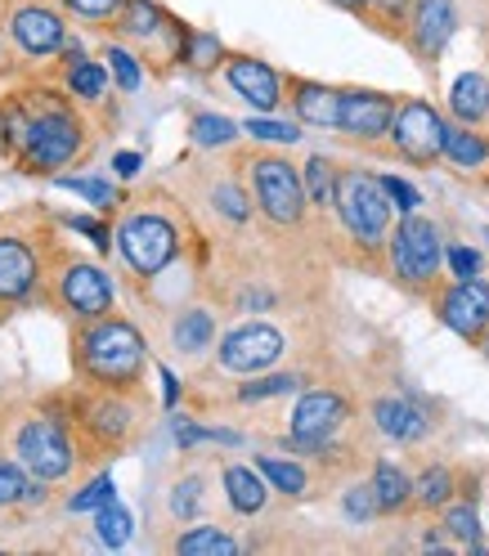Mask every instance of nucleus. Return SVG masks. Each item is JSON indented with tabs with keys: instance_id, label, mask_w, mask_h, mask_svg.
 <instances>
[{
	"instance_id": "f257e3e1",
	"label": "nucleus",
	"mask_w": 489,
	"mask_h": 556,
	"mask_svg": "<svg viewBox=\"0 0 489 556\" xmlns=\"http://www.w3.org/2000/svg\"><path fill=\"white\" fill-rule=\"evenodd\" d=\"M391 206L396 202L381 189V176H368V170H355V166L337 176V216L364 248L377 252L391 238Z\"/></svg>"
},
{
	"instance_id": "f03ea898",
	"label": "nucleus",
	"mask_w": 489,
	"mask_h": 556,
	"mask_svg": "<svg viewBox=\"0 0 489 556\" xmlns=\"http://www.w3.org/2000/svg\"><path fill=\"white\" fill-rule=\"evenodd\" d=\"M77 345H82V368L95 381H109V387L135 381L139 368H145V341L122 319H99L77 337Z\"/></svg>"
},
{
	"instance_id": "7ed1b4c3",
	"label": "nucleus",
	"mask_w": 489,
	"mask_h": 556,
	"mask_svg": "<svg viewBox=\"0 0 489 556\" xmlns=\"http://www.w3.org/2000/svg\"><path fill=\"white\" fill-rule=\"evenodd\" d=\"M387 252H391V269L404 278L409 288H431L436 274H440V261H444L440 229L423 216H413V212L391 229Z\"/></svg>"
},
{
	"instance_id": "20e7f679",
	"label": "nucleus",
	"mask_w": 489,
	"mask_h": 556,
	"mask_svg": "<svg viewBox=\"0 0 489 556\" xmlns=\"http://www.w3.org/2000/svg\"><path fill=\"white\" fill-rule=\"evenodd\" d=\"M248 180H252V198L256 206L274 220V225H297L305 216V180L297 176V166L284 157H252L248 162Z\"/></svg>"
},
{
	"instance_id": "39448f33",
	"label": "nucleus",
	"mask_w": 489,
	"mask_h": 556,
	"mask_svg": "<svg viewBox=\"0 0 489 556\" xmlns=\"http://www.w3.org/2000/svg\"><path fill=\"white\" fill-rule=\"evenodd\" d=\"M391 144L400 157H409L413 166H431L436 157H444V122L427 99H404L396 103L391 117Z\"/></svg>"
},
{
	"instance_id": "423d86ee",
	"label": "nucleus",
	"mask_w": 489,
	"mask_h": 556,
	"mask_svg": "<svg viewBox=\"0 0 489 556\" xmlns=\"http://www.w3.org/2000/svg\"><path fill=\"white\" fill-rule=\"evenodd\" d=\"M82 149V126L67 113H41L23 130V166L27 170H50L73 162V153Z\"/></svg>"
},
{
	"instance_id": "0eeeda50",
	"label": "nucleus",
	"mask_w": 489,
	"mask_h": 556,
	"mask_svg": "<svg viewBox=\"0 0 489 556\" xmlns=\"http://www.w3.org/2000/svg\"><path fill=\"white\" fill-rule=\"evenodd\" d=\"M436 315H440V324L449 332H459L472 345H485V332H489V283H480V278H459V283L436 296Z\"/></svg>"
},
{
	"instance_id": "6e6552de",
	"label": "nucleus",
	"mask_w": 489,
	"mask_h": 556,
	"mask_svg": "<svg viewBox=\"0 0 489 556\" xmlns=\"http://www.w3.org/2000/svg\"><path fill=\"white\" fill-rule=\"evenodd\" d=\"M117 248L135 274H158L171 265V256H176V229H171L162 216H130L117 233Z\"/></svg>"
},
{
	"instance_id": "1a4fd4ad",
	"label": "nucleus",
	"mask_w": 489,
	"mask_h": 556,
	"mask_svg": "<svg viewBox=\"0 0 489 556\" xmlns=\"http://www.w3.org/2000/svg\"><path fill=\"white\" fill-rule=\"evenodd\" d=\"M346 413H351V404H346L337 391H310L297 400L292 408V440L297 448H305V454H319V448H328V440L341 431Z\"/></svg>"
},
{
	"instance_id": "9d476101",
	"label": "nucleus",
	"mask_w": 489,
	"mask_h": 556,
	"mask_svg": "<svg viewBox=\"0 0 489 556\" xmlns=\"http://www.w3.org/2000/svg\"><path fill=\"white\" fill-rule=\"evenodd\" d=\"M284 355V337L269 324H242L221 341V368L229 372H265Z\"/></svg>"
},
{
	"instance_id": "9b49d317",
	"label": "nucleus",
	"mask_w": 489,
	"mask_h": 556,
	"mask_svg": "<svg viewBox=\"0 0 489 556\" xmlns=\"http://www.w3.org/2000/svg\"><path fill=\"white\" fill-rule=\"evenodd\" d=\"M18 458L41 480H59L73 471V448H67L63 431L54 422H46V417H37V422H27L18 431Z\"/></svg>"
},
{
	"instance_id": "f8f14e48",
	"label": "nucleus",
	"mask_w": 489,
	"mask_h": 556,
	"mask_svg": "<svg viewBox=\"0 0 489 556\" xmlns=\"http://www.w3.org/2000/svg\"><path fill=\"white\" fill-rule=\"evenodd\" d=\"M391 117H396V99L377 90H341V113H337L341 135L381 139V135H391Z\"/></svg>"
},
{
	"instance_id": "ddd939ff",
	"label": "nucleus",
	"mask_w": 489,
	"mask_h": 556,
	"mask_svg": "<svg viewBox=\"0 0 489 556\" xmlns=\"http://www.w3.org/2000/svg\"><path fill=\"white\" fill-rule=\"evenodd\" d=\"M225 81L234 86V94H242L261 113H274L278 99H284V77L274 73L269 63L252 59V54H229L225 63Z\"/></svg>"
},
{
	"instance_id": "4468645a",
	"label": "nucleus",
	"mask_w": 489,
	"mask_h": 556,
	"mask_svg": "<svg viewBox=\"0 0 489 556\" xmlns=\"http://www.w3.org/2000/svg\"><path fill=\"white\" fill-rule=\"evenodd\" d=\"M453 37V0H413L409 41L423 59H436Z\"/></svg>"
},
{
	"instance_id": "2eb2a0df",
	"label": "nucleus",
	"mask_w": 489,
	"mask_h": 556,
	"mask_svg": "<svg viewBox=\"0 0 489 556\" xmlns=\"http://www.w3.org/2000/svg\"><path fill=\"white\" fill-rule=\"evenodd\" d=\"M63 301H67V309H77V315H86V319H103V315H109V305H113L109 274L95 269V265H67V274H63Z\"/></svg>"
},
{
	"instance_id": "dca6fc26",
	"label": "nucleus",
	"mask_w": 489,
	"mask_h": 556,
	"mask_svg": "<svg viewBox=\"0 0 489 556\" xmlns=\"http://www.w3.org/2000/svg\"><path fill=\"white\" fill-rule=\"evenodd\" d=\"M14 37L27 54H54L63 46V18L54 10L27 5V10L14 14Z\"/></svg>"
},
{
	"instance_id": "f3484780",
	"label": "nucleus",
	"mask_w": 489,
	"mask_h": 556,
	"mask_svg": "<svg viewBox=\"0 0 489 556\" xmlns=\"http://www.w3.org/2000/svg\"><path fill=\"white\" fill-rule=\"evenodd\" d=\"M373 417H377V431L400 440V444H413V440H423L431 431V417L417 404H409V400H377Z\"/></svg>"
},
{
	"instance_id": "a211bd4d",
	"label": "nucleus",
	"mask_w": 489,
	"mask_h": 556,
	"mask_svg": "<svg viewBox=\"0 0 489 556\" xmlns=\"http://www.w3.org/2000/svg\"><path fill=\"white\" fill-rule=\"evenodd\" d=\"M292 86V109L305 126H324L337 130V113H341V90L319 86V81H288Z\"/></svg>"
},
{
	"instance_id": "6ab92c4d",
	"label": "nucleus",
	"mask_w": 489,
	"mask_h": 556,
	"mask_svg": "<svg viewBox=\"0 0 489 556\" xmlns=\"http://www.w3.org/2000/svg\"><path fill=\"white\" fill-rule=\"evenodd\" d=\"M37 283V261L23 242L0 238V301H23Z\"/></svg>"
},
{
	"instance_id": "aec40b11",
	"label": "nucleus",
	"mask_w": 489,
	"mask_h": 556,
	"mask_svg": "<svg viewBox=\"0 0 489 556\" xmlns=\"http://www.w3.org/2000/svg\"><path fill=\"white\" fill-rule=\"evenodd\" d=\"M449 109L463 126H476L489 117V77L480 73H463L459 81L449 86Z\"/></svg>"
},
{
	"instance_id": "412c9836",
	"label": "nucleus",
	"mask_w": 489,
	"mask_h": 556,
	"mask_svg": "<svg viewBox=\"0 0 489 556\" xmlns=\"http://www.w3.org/2000/svg\"><path fill=\"white\" fill-rule=\"evenodd\" d=\"M444 157L459 170H480L489 166V139L467 126H444Z\"/></svg>"
},
{
	"instance_id": "4be33fe9",
	"label": "nucleus",
	"mask_w": 489,
	"mask_h": 556,
	"mask_svg": "<svg viewBox=\"0 0 489 556\" xmlns=\"http://www.w3.org/2000/svg\"><path fill=\"white\" fill-rule=\"evenodd\" d=\"M225 494H229V507L242 516H256L265 507V484L252 467H225Z\"/></svg>"
},
{
	"instance_id": "5701e85b",
	"label": "nucleus",
	"mask_w": 489,
	"mask_h": 556,
	"mask_svg": "<svg viewBox=\"0 0 489 556\" xmlns=\"http://www.w3.org/2000/svg\"><path fill=\"white\" fill-rule=\"evenodd\" d=\"M373 494H377V507L381 511H400L413 498V480L396 463H377L373 467Z\"/></svg>"
},
{
	"instance_id": "b1692460",
	"label": "nucleus",
	"mask_w": 489,
	"mask_h": 556,
	"mask_svg": "<svg viewBox=\"0 0 489 556\" xmlns=\"http://www.w3.org/2000/svg\"><path fill=\"white\" fill-rule=\"evenodd\" d=\"M212 341H216V319L206 315V309H185V315L176 319V345L185 355L206 351Z\"/></svg>"
},
{
	"instance_id": "393cba45",
	"label": "nucleus",
	"mask_w": 489,
	"mask_h": 556,
	"mask_svg": "<svg viewBox=\"0 0 489 556\" xmlns=\"http://www.w3.org/2000/svg\"><path fill=\"white\" fill-rule=\"evenodd\" d=\"M453 498V471L449 467H427L423 476L413 480V503L427 507V511H444V503Z\"/></svg>"
},
{
	"instance_id": "a878e982",
	"label": "nucleus",
	"mask_w": 489,
	"mask_h": 556,
	"mask_svg": "<svg viewBox=\"0 0 489 556\" xmlns=\"http://www.w3.org/2000/svg\"><path fill=\"white\" fill-rule=\"evenodd\" d=\"M337 176L341 170L328 162V157H310L305 162V193H310V202L314 206H337Z\"/></svg>"
},
{
	"instance_id": "bb28decb",
	"label": "nucleus",
	"mask_w": 489,
	"mask_h": 556,
	"mask_svg": "<svg viewBox=\"0 0 489 556\" xmlns=\"http://www.w3.org/2000/svg\"><path fill=\"white\" fill-rule=\"evenodd\" d=\"M176 552H185V556H229V552H238V543L216 526H198V530L180 534Z\"/></svg>"
},
{
	"instance_id": "cd10ccee",
	"label": "nucleus",
	"mask_w": 489,
	"mask_h": 556,
	"mask_svg": "<svg viewBox=\"0 0 489 556\" xmlns=\"http://www.w3.org/2000/svg\"><path fill=\"white\" fill-rule=\"evenodd\" d=\"M95 530H99V543L103 547H126V539H130V511L113 498V503H103L99 511H95Z\"/></svg>"
},
{
	"instance_id": "c85d7f7f",
	"label": "nucleus",
	"mask_w": 489,
	"mask_h": 556,
	"mask_svg": "<svg viewBox=\"0 0 489 556\" xmlns=\"http://www.w3.org/2000/svg\"><path fill=\"white\" fill-rule=\"evenodd\" d=\"M256 471L274 484L278 494H292V498H297V494H305V484H310V480H305V471H301L297 463H284V458H265V454H261V458H256Z\"/></svg>"
},
{
	"instance_id": "c756f323",
	"label": "nucleus",
	"mask_w": 489,
	"mask_h": 556,
	"mask_svg": "<svg viewBox=\"0 0 489 556\" xmlns=\"http://www.w3.org/2000/svg\"><path fill=\"white\" fill-rule=\"evenodd\" d=\"M189 135H193V144L216 149V144H229V139L238 135V126H234L229 117H221V113H198V117L189 122Z\"/></svg>"
},
{
	"instance_id": "7c9ffc66",
	"label": "nucleus",
	"mask_w": 489,
	"mask_h": 556,
	"mask_svg": "<svg viewBox=\"0 0 489 556\" xmlns=\"http://www.w3.org/2000/svg\"><path fill=\"white\" fill-rule=\"evenodd\" d=\"M444 530L480 552V520H476V507L472 503H444Z\"/></svg>"
},
{
	"instance_id": "2f4dec72",
	"label": "nucleus",
	"mask_w": 489,
	"mask_h": 556,
	"mask_svg": "<svg viewBox=\"0 0 489 556\" xmlns=\"http://www.w3.org/2000/svg\"><path fill=\"white\" fill-rule=\"evenodd\" d=\"M185 59H189V67L206 73L212 63L225 59V50H221V41L212 37V31H185Z\"/></svg>"
},
{
	"instance_id": "473e14b6",
	"label": "nucleus",
	"mask_w": 489,
	"mask_h": 556,
	"mask_svg": "<svg viewBox=\"0 0 489 556\" xmlns=\"http://www.w3.org/2000/svg\"><path fill=\"white\" fill-rule=\"evenodd\" d=\"M67 86H73L82 99H99L103 86H109V77H103V67H99V63L77 59V63H67Z\"/></svg>"
},
{
	"instance_id": "72a5a7b5",
	"label": "nucleus",
	"mask_w": 489,
	"mask_h": 556,
	"mask_svg": "<svg viewBox=\"0 0 489 556\" xmlns=\"http://www.w3.org/2000/svg\"><path fill=\"white\" fill-rule=\"evenodd\" d=\"M67 193H82L86 202H95L99 212H109V206L117 202V193H113V185H103V180H90V176H63L59 180Z\"/></svg>"
},
{
	"instance_id": "f704fd0d",
	"label": "nucleus",
	"mask_w": 489,
	"mask_h": 556,
	"mask_svg": "<svg viewBox=\"0 0 489 556\" xmlns=\"http://www.w3.org/2000/svg\"><path fill=\"white\" fill-rule=\"evenodd\" d=\"M162 23V14L149 5V0H126V14H122V27L130 31V37H153Z\"/></svg>"
},
{
	"instance_id": "c9c22d12",
	"label": "nucleus",
	"mask_w": 489,
	"mask_h": 556,
	"mask_svg": "<svg viewBox=\"0 0 489 556\" xmlns=\"http://www.w3.org/2000/svg\"><path fill=\"white\" fill-rule=\"evenodd\" d=\"M301 391V377L297 372H278V377H265V381H252V387H242L238 395L242 400H274V395H292Z\"/></svg>"
},
{
	"instance_id": "e433bc0d",
	"label": "nucleus",
	"mask_w": 489,
	"mask_h": 556,
	"mask_svg": "<svg viewBox=\"0 0 489 556\" xmlns=\"http://www.w3.org/2000/svg\"><path fill=\"white\" fill-rule=\"evenodd\" d=\"M373 511H381L377 507V494H373V480L368 484H355V490H346V516H351L355 526H364Z\"/></svg>"
},
{
	"instance_id": "4c0bfd02",
	"label": "nucleus",
	"mask_w": 489,
	"mask_h": 556,
	"mask_svg": "<svg viewBox=\"0 0 489 556\" xmlns=\"http://www.w3.org/2000/svg\"><path fill=\"white\" fill-rule=\"evenodd\" d=\"M117 494H113V480L109 476H99V480H90L86 490L73 498V511H99L103 503H113Z\"/></svg>"
},
{
	"instance_id": "58836bf2",
	"label": "nucleus",
	"mask_w": 489,
	"mask_h": 556,
	"mask_svg": "<svg viewBox=\"0 0 489 556\" xmlns=\"http://www.w3.org/2000/svg\"><path fill=\"white\" fill-rule=\"evenodd\" d=\"M242 130L256 135V139H269V144H297V139H301V130H292V126H284V122H265V117H252Z\"/></svg>"
},
{
	"instance_id": "ea45409f",
	"label": "nucleus",
	"mask_w": 489,
	"mask_h": 556,
	"mask_svg": "<svg viewBox=\"0 0 489 556\" xmlns=\"http://www.w3.org/2000/svg\"><path fill=\"white\" fill-rule=\"evenodd\" d=\"M176 440L189 448V444H238V431H212V427H189L180 422L176 427Z\"/></svg>"
},
{
	"instance_id": "a19ab883",
	"label": "nucleus",
	"mask_w": 489,
	"mask_h": 556,
	"mask_svg": "<svg viewBox=\"0 0 489 556\" xmlns=\"http://www.w3.org/2000/svg\"><path fill=\"white\" fill-rule=\"evenodd\" d=\"M23 490H27V480L14 463L0 458V507H10V503H23Z\"/></svg>"
},
{
	"instance_id": "79ce46f5",
	"label": "nucleus",
	"mask_w": 489,
	"mask_h": 556,
	"mask_svg": "<svg viewBox=\"0 0 489 556\" xmlns=\"http://www.w3.org/2000/svg\"><path fill=\"white\" fill-rule=\"evenodd\" d=\"M381 189H387L391 193V202L400 206V212L409 216V212H417V202H423V193H417L413 185H404L400 176H381Z\"/></svg>"
},
{
	"instance_id": "37998d69",
	"label": "nucleus",
	"mask_w": 489,
	"mask_h": 556,
	"mask_svg": "<svg viewBox=\"0 0 489 556\" xmlns=\"http://www.w3.org/2000/svg\"><path fill=\"white\" fill-rule=\"evenodd\" d=\"M202 484L198 480H185V484H176V494H171V511H176V516H193L198 507H202Z\"/></svg>"
},
{
	"instance_id": "c03bdc74",
	"label": "nucleus",
	"mask_w": 489,
	"mask_h": 556,
	"mask_svg": "<svg viewBox=\"0 0 489 556\" xmlns=\"http://www.w3.org/2000/svg\"><path fill=\"white\" fill-rule=\"evenodd\" d=\"M109 67H113V77H117L122 90H135L139 86V67H135V59L126 50H109Z\"/></svg>"
},
{
	"instance_id": "a18cd8bd",
	"label": "nucleus",
	"mask_w": 489,
	"mask_h": 556,
	"mask_svg": "<svg viewBox=\"0 0 489 556\" xmlns=\"http://www.w3.org/2000/svg\"><path fill=\"white\" fill-rule=\"evenodd\" d=\"M216 206H221L229 220H248V198H242L234 185H221V189H216Z\"/></svg>"
},
{
	"instance_id": "49530a36",
	"label": "nucleus",
	"mask_w": 489,
	"mask_h": 556,
	"mask_svg": "<svg viewBox=\"0 0 489 556\" xmlns=\"http://www.w3.org/2000/svg\"><path fill=\"white\" fill-rule=\"evenodd\" d=\"M67 10H77L86 18H109V14L126 10V0H67Z\"/></svg>"
},
{
	"instance_id": "de8ad7c7",
	"label": "nucleus",
	"mask_w": 489,
	"mask_h": 556,
	"mask_svg": "<svg viewBox=\"0 0 489 556\" xmlns=\"http://www.w3.org/2000/svg\"><path fill=\"white\" fill-rule=\"evenodd\" d=\"M449 265L459 278H480V256L472 248H449Z\"/></svg>"
},
{
	"instance_id": "09e8293b",
	"label": "nucleus",
	"mask_w": 489,
	"mask_h": 556,
	"mask_svg": "<svg viewBox=\"0 0 489 556\" xmlns=\"http://www.w3.org/2000/svg\"><path fill=\"white\" fill-rule=\"evenodd\" d=\"M373 10H377L381 18H409L413 0H373Z\"/></svg>"
},
{
	"instance_id": "8fccbe9b",
	"label": "nucleus",
	"mask_w": 489,
	"mask_h": 556,
	"mask_svg": "<svg viewBox=\"0 0 489 556\" xmlns=\"http://www.w3.org/2000/svg\"><path fill=\"white\" fill-rule=\"evenodd\" d=\"M73 229H82V233H90L99 248H109V229L103 225H95V220H86V216H73Z\"/></svg>"
},
{
	"instance_id": "3c124183",
	"label": "nucleus",
	"mask_w": 489,
	"mask_h": 556,
	"mask_svg": "<svg viewBox=\"0 0 489 556\" xmlns=\"http://www.w3.org/2000/svg\"><path fill=\"white\" fill-rule=\"evenodd\" d=\"M113 166H117V176H126V180H130L135 170H139V157H135V153H117V157H113Z\"/></svg>"
},
{
	"instance_id": "603ef678",
	"label": "nucleus",
	"mask_w": 489,
	"mask_h": 556,
	"mask_svg": "<svg viewBox=\"0 0 489 556\" xmlns=\"http://www.w3.org/2000/svg\"><path fill=\"white\" fill-rule=\"evenodd\" d=\"M23 503H46V484L37 480V484H27L23 490Z\"/></svg>"
},
{
	"instance_id": "864d4df0",
	"label": "nucleus",
	"mask_w": 489,
	"mask_h": 556,
	"mask_svg": "<svg viewBox=\"0 0 489 556\" xmlns=\"http://www.w3.org/2000/svg\"><path fill=\"white\" fill-rule=\"evenodd\" d=\"M346 10H364V5H373V0H341Z\"/></svg>"
},
{
	"instance_id": "5fc2aeb1",
	"label": "nucleus",
	"mask_w": 489,
	"mask_h": 556,
	"mask_svg": "<svg viewBox=\"0 0 489 556\" xmlns=\"http://www.w3.org/2000/svg\"><path fill=\"white\" fill-rule=\"evenodd\" d=\"M10 144V135H5V122H0V149H5Z\"/></svg>"
},
{
	"instance_id": "6e6d98bb",
	"label": "nucleus",
	"mask_w": 489,
	"mask_h": 556,
	"mask_svg": "<svg viewBox=\"0 0 489 556\" xmlns=\"http://www.w3.org/2000/svg\"><path fill=\"white\" fill-rule=\"evenodd\" d=\"M485 355H489V332H485Z\"/></svg>"
}]
</instances>
